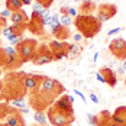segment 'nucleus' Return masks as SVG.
I'll return each instance as SVG.
<instances>
[{"label": "nucleus", "mask_w": 126, "mask_h": 126, "mask_svg": "<svg viewBox=\"0 0 126 126\" xmlns=\"http://www.w3.org/2000/svg\"><path fill=\"white\" fill-rule=\"evenodd\" d=\"M64 91L65 88L58 80L44 76L42 84L38 91L29 94V107L35 112H47V109L54 104L58 96L64 94Z\"/></svg>", "instance_id": "obj_1"}, {"label": "nucleus", "mask_w": 126, "mask_h": 126, "mask_svg": "<svg viewBox=\"0 0 126 126\" xmlns=\"http://www.w3.org/2000/svg\"><path fill=\"white\" fill-rule=\"evenodd\" d=\"M23 76L25 73H12L6 76L3 81V87L0 88V97L12 101L15 99H22L26 96V90L23 86Z\"/></svg>", "instance_id": "obj_2"}, {"label": "nucleus", "mask_w": 126, "mask_h": 126, "mask_svg": "<svg viewBox=\"0 0 126 126\" xmlns=\"http://www.w3.org/2000/svg\"><path fill=\"white\" fill-rule=\"evenodd\" d=\"M77 31L84 36V39L94 38L101 31V22L97 20L94 15H78L73 20Z\"/></svg>", "instance_id": "obj_3"}, {"label": "nucleus", "mask_w": 126, "mask_h": 126, "mask_svg": "<svg viewBox=\"0 0 126 126\" xmlns=\"http://www.w3.org/2000/svg\"><path fill=\"white\" fill-rule=\"evenodd\" d=\"M38 41L33 38H23V41L20 42V44H17L16 47H15V49L17 52V55L20 57V60H22V63H29V61H32V58H33V55H35V52L38 49Z\"/></svg>", "instance_id": "obj_4"}, {"label": "nucleus", "mask_w": 126, "mask_h": 126, "mask_svg": "<svg viewBox=\"0 0 126 126\" xmlns=\"http://www.w3.org/2000/svg\"><path fill=\"white\" fill-rule=\"evenodd\" d=\"M47 116H48V120L52 126H71L74 122V114L60 112L54 106L47 109Z\"/></svg>", "instance_id": "obj_5"}, {"label": "nucleus", "mask_w": 126, "mask_h": 126, "mask_svg": "<svg viewBox=\"0 0 126 126\" xmlns=\"http://www.w3.org/2000/svg\"><path fill=\"white\" fill-rule=\"evenodd\" d=\"M54 61V55L49 49V45L47 44H39L38 49L35 52L33 58H32V63L35 65H45V64H49Z\"/></svg>", "instance_id": "obj_6"}, {"label": "nucleus", "mask_w": 126, "mask_h": 126, "mask_svg": "<svg viewBox=\"0 0 126 126\" xmlns=\"http://www.w3.org/2000/svg\"><path fill=\"white\" fill-rule=\"evenodd\" d=\"M117 13V6L113 3H101L96 9V17L99 22H107Z\"/></svg>", "instance_id": "obj_7"}, {"label": "nucleus", "mask_w": 126, "mask_h": 126, "mask_svg": "<svg viewBox=\"0 0 126 126\" xmlns=\"http://www.w3.org/2000/svg\"><path fill=\"white\" fill-rule=\"evenodd\" d=\"M4 125L6 126H26V123L22 113H20V110L9 104V110H7V114L4 117Z\"/></svg>", "instance_id": "obj_8"}, {"label": "nucleus", "mask_w": 126, "mask_h": 126, "mask_svg": "<svg viewBox=\"0 0 126 126\" xmlns=\"http://www.w3.org/2000/svg\"><path fill=\"white\" fill-rule=\"evenodd\" d=\"M73 103H74V97H73V96H70V94H61V97H58L57 100L54 101L52 106H54L57 110H60V112L74 114Z\"/></svg>", "instance_id": "obj_9"}, {"label": "nucleus", "mask_w": 126, "mask_h": 126, "mask_svg": "<svg viewBox=\"0 0 126 126\" xmlns=\"http://www.w3.org/2000/svg\"><path fill=\"white\" fill-rule=\"evenodd\" d=\"M44 76H38V74H25L23 76V86H25L26 94H32L36 93L38 88L42 84Z\"/></svg>", "instance_id": "obj_10"}, {"label": "nucleus", "mask_w": 126, "mask_h": 126, "mask_svg": "<svg viewBox=\"0 0 126 126\" xmlns=\"http://www.w3.org/2000/svg\"><path fill=\"white\" fill-rule=\"evenodd\" d=\"M109 51L117 60H120V61L126 60V41L123 38L113 39L110 42V45H109Z\"/></svg>", "instance_id": "obj_11"}, {"label": "nucleus", "mask_w": 126, "mask_h": 126, "mask_svg": "<svg viewBox=\"0 0 126 126\" xmlns=\"http://www.w3.org/2000/svg\"><path fill=\"white\" fill-rule=\"evenodd\" d=\"M45 25H44V19H42V15L36 12H32V16L28 22V31L35 33V35H44L45 32Z\"/></svg>", "instance_id": "obj_12"}, {"label": "nucleus", "mask_w": 126, "mask_h": 126, "mask_svg": "<svg viewBox=\"0 0 126 126\" xmlns=\"http://www.w3.org/2000/svg\"><path fill=\"white\" fill-rule=\"evenodd\" d=\"M49 29H51V33L55 36L57 41H67V39L71 36V32L67 26H63L61 23L58 25H49Z\"/></svg>", "instance_id": "obj_13"}, {"label": "nucleus", "mask_w": 126, "mask_h": 126, "mask_svg": "<svg viewBox=\"0 0 126 126\" xmlns=\"http://www.w3.org/2000/svg\"><path fill=\"white\" fill-rule=\"evenodd\" d=\"M99 73L103 76L104 83H106L107 86H110L112 88L116 87V84H117V76L114 74V71L112 68H109V67H101V68H99Z\"/></svg>", "instance_id": "obj_14"}, {"label": "nucleus", "mask_w": 126, "mask_h": 126, "mask_svg": "<svg viewBox=\"0 0 126 126\" xmlns=\"http://www.w3.org/2000/svg\"><path fill=\"white\" fill-rule=\"evenodd\" d=\"M110 119L113 122H116V123H119V125L126 126V107L125 106L116 107V110L110 114Z\"/></svg>", "instance_id": "obj_15"}, {"label": "nucleus", "mask_w": 126, "mask_h": 126, "mask_svg": "<svg viewBox=\"0 0 126 126\" xmlns=\"http://www.w3.org/2000/svg\"><path fill=\"white\" fill-rule=\"evenodd\" d=\"M22 60L17 54H12V55H6V63H4V67L6 70H15V68H19L22 65Z\"/></svg>", "instance_id": "obj_16"}, {"label": "nucleus", "mask_w": 126, "mask_h": 126, "mask_svg": "<svg viewBox=\"0 0 126 126\" xmlns=\"http://www.w3.org/2000/svg\"><path fill=\"white\" fill-rule=\"evenodd\" d=\"M10 20H12V25H22V23H28L29 22V17L26 15L25 10H16V12H12L10 15Z\"/></svg>", "instance_id": "obj_17"}, {"label": "nucleus", "mask_w": 126, "mask_h": 126, "mask_svg": "<svg viewBox=\"0 0 126 126\" xmlns=\"http://www.w3.org/2000/svg\"><path fill=\"white\" fill-rule=\"evenodd\" d=\"M65 52H67V58L70 60H76L77 57L81 55L83 52V47L78 45V44H67V48H65Z\"/></svg>", "instance_id": "obj_18"}, {"label": "nucleus", "mask_w": 126, "mask_h": 126, "mask_svg": "<svg viewBox=\"0 0 126 126\" xmlns=\"http://www.w3.org/2000/svg\"><path fill=\"white\" fill-rule=\"evenodd\" d=\"M96 9H97V6H96V3L93 0H81L78 15H93V12Z\"/></svg>", "instance_id": "obj_19"}, {"label": "nucleus", "mask_w": 126, "mask_h": 126, "mask_svg": "<svg viewBox=\"0 0 126 126\" xmlns=\"http://www.w3.org/2000/svg\"><path fill=\"white\" fill-rule=\"evenodd\" d=\"M67 44H68V42H63V41H57V39H54V41H51L49 42V49H51L52 54H55V52H61V51H65Z\"/></svg>", "instance_id": "obj_20"}, {"label": "nucleus", "mask_w": 126, "mask_h": 126, "mask_svg": "<svg viewBox=\"0 0 126 126\" xmlns=\"http://www.w3.org/2000/svg\"><path fill=\"white\" fill-rule=\"evenodd\" d=\"M33 120L42 126H47L48 122H49L48 120V116H47V112H35L33 113Z\"/></svg>", "instance_id": "obj_21"}, {"label": "nucleus", "mask_w": 126, "mask_h": 126, "mask_svg": "<svg viewBox=\"0 0 126 126\" xmlns=\"http://www.w3.org/2000/svg\"><path fill=\"white\" fill-rule=\"evenodd\" d=\"M22 1L20 0H6V9L10 10V12H16V10H20L22 9Z\"/></svg>", "instance_id": "obj_22"}, {"label": "nucleus", "mask_w": 126, "mask_h": 126, "mask_svg": "<svg viewBox=\"0 0 126 126\" xmlns=\"http://www.w3.org/2000/svg\"><path fill=\"white\" fill-rule=\"evenodd\" d=\"M10 103V106H13V107H16V109H23V107H26V101H25V97H22V99H15V100L9 101Z\"/></svg>", "instance_id": "obj_23"}, {"label": "nucleus", "mask_w": 126, "mask_h": 126, "mask_svg": "<svg viewBox=\"0 0 126 126\" xmlns=\"http://www.w3.org/2000/svg\"><path fill=\"white\" fill-rule=\"evenodd\" d=\"M41 15H42V19H44V25L49 26L51 23H52V13H51L49 10H44Z\"/></svg>", "instance_id": "obj_24"}, {"label": "nucleus", "mask_w": 126, "mask_h": 126, "mask_svg": "<svg viewBox=\"0 0 126 126\" xmlns=\"http://www.w3.org/2000/svg\"><path fill=\"white\" fill-rule=\"evenodd\" d=\"M60 22H61V25L63 26L70 28L71 23H73V17H71L70 15H61V16H60Z\"/></svg>", "instance_id": "obj_25"}, {"label": "nucleus", "mask_w": 126, "mask_h": 126, "mask_svg": "<svg viewBox=\"0 0 126 126\" xmlns=\"http://www.w3.org/2000/svg\"><path fill=\"white\" fill-rule=\"evenodd\" d=\"M7 110H9V104L7 103H0V122L6 117Z\"/></svg>", "instance_id": "obj_26"}, {"label": "nucleus", "mask_w": 126, "mask_h": 126, "mask_svg": "<svg viewBox=\"0 0 126 126\" xmlns=\"http://www.w3.org/2000/svg\"><path fill=\"white\" fill-rule=\"evenodd\" d=\"M35 1H38L45 10H48L51 6H52V3H54V0H35Z\"/></svg>", "instance_id": "obj_27"}, {"label": "nucleus", "mask_w": 126, "mask_h": 126, "mask_svg": "<svg viewBox=\"0 0 126 126\" xmlns=\"http://www.w3.org/2000/svg\"><path fill=\"white\" fill-rule=\"evenodd\" d=\"M71 38H73V41H74V44H78V45L84 41V36H83L80 32H77V33H71Z\"/></svg>", "instance_id": "obj_28"}, {"label": "nucleus", "mask_w": 126, "mask_h": 126, "mask_svg": "<svg viewBox=\"0 0 126 126\" xmlns=\"http://www.w3.org/2000/svg\"><path fill=\"white\" fill-rule=\"evenodd\" d=\"M4 63H6V52L3 47H0V68L4 67Z\"/></svg>", "instance_id": "obj_29"}, {"label": "nucleus", "mask_w": 126, "mask_h": 126, "mask_svg": "<svg viewBox=\"0 0 126 126\" xmlns=\"http://www.w3.org/2000/svg\"><path fill=\"white\" fill-rule=\"evenodd\" d=\"M54 55V61H61L63 58L67 57V52L65 51H61V52H55V54H52Z\"/></svg>", "instance_id": "obj_30"}, {"label": "nucleus", "mask_w": 126, "mask_h": 126, "mask_svg": "<svg viewBox=\"0 0 126 126\" xmlns=\"http://www.w3.org/2000/svg\"><path fill=\"white\" fill-rule=\"evenodd\" d=\"M87 119H88V123L91 126H97V116H93L91 113H87Z\"/></svg>", "instance_id": "obj_31"}, {"label": "nucleus", "mask_w": 126, "mask_h": 126, "mask_svg": "<svg viewBox=\"0 0 126 126\" xmlns=\"http://www.w3.org/2000/svg\"><path fill=\"white\" fill-rule=\"evenodd\" d=\"M88 97H90V100L93 101L94 104H99V103H100V99H99V96H97L94 91H90V96H88Z\"/></svg>", "instance_id": "obj_32"}, {"label": "nucleus", "mask_w": 126, "mask_h": 126, "mask_svg": "<svg viewBox=\"0 0 126 126\" xmlns=\"http://www.w3.org/2000/svg\"><path fill=\"white\" fill-rule=\"evenodd\" d=\"M44 10H45V9H44V7H42V6L39 4L38 1H35V3H33V12H36V13H42Z\"/></svg>", "instance_id": "obj_33"}, {"label": "nucleus", "mask_w": 126, "mask_h": 126, "mask_svg": "<svg viewBox=\"0 0 126 126\" xmlns=\"http://www.w3.org/2000/svg\"><path fill=\"white\" fill-rule=\"evenodd\" d=\"M68 15H70L71 17H74V19H76L77 16H78V10L74 9V7H70V9H68Z\"/></svg>", "instance_id": "obj_34"}, {"label": "nucleus", "mask_w": 126, "mask_h": 126, "mask_svg": "<svg viewBox=\"0 0 126 126\" xmlns=\"http://www.w3.org/2000/svg\"><path fill=\"white\" fill-rule=\"evenodd\" d=\"M0 28H7V17L0 16Z\"/></svg>", "instance_id": "obj_35"}, {"label": "nucleus", "mask_w": 126, "mask_h": 126, "mask_svg": "<svg viewBox=\"0 0 126 126\" xmlns=\"http://www.w3.org/2000/svg\"><path fill=\"white\" fill-rule=\"evenodd\" d=\"M120 31H122V28H113V29H110V31L107 32V35H109V36H112V35L117 33V32H120Z\"/></svg>", "instance_id": "obj_36"}, {"label": "nucleus", "mask_w": 126, "mask_h": 126, "mask_svg": "<svg viewBox=\"0 0 126 126\" xmlns=\"http://www.w3.org/2000/svg\"><path fill=\"white\" fill-rule=\"evenodd\" d=\"M10 15H12V12L7 10V9H4V10L0 12V16H3V17H10Z\"/></svg>", "instance_id": "obj_37"}, {"label": "nucleus", "mask_w": 126, "mask_h": 126, "mask_svg": "<svg viewBox=\"0 0 126 126\" xmlns=\"http://www.w3.org/2000/svg\"><path fill=\"white\" fill-rule=\"evenodd\" d=\"M74 93H76V94H77V96H78V97H81V100L84 101V103H87V99L84 97V94H83V93H81L80 90H74Z\"/></svg>", "instance_id": "obj_38"}, {"label": "nucleus", "mask_w": 126, "mask_h": 126, "mask_svg": "<svg viewBox=\"0 0 126 126\" xmlns=\"http://www.w3.org/2000/svg\"><path fill=\"white\" fill-rule=\"evenodd\" d=\"M96 77H97V80H99L100 83H104V78H103V76H101V74L99 73V71L96 73ZM104 84H106V83H104Z\"/></svg>", "instance_id": "obj_39"}, {"label": "nucleus", "mask_w": 126, "mask_h": 126, "mask_svg": "<svg viewBox=\"0 0 126 126\" xmlns=\"http://www.w3.org/2000/svg\"><path fill=\"white\" fill-rule=\"evenodd\" d=\"M9 33H10V31H9V26H7V28H3V35H4L6 38L9 36Z\"/></svg>", "instance_id": "obj_40"}, {"label": "nucleus", "mask_w": 126, "mask_h": 126, "mask_svg": "<svg viewBox=\"0 0 126 126\" xmlns=\"http://www.w3.org/2000/svg\"><path fill=\"white\" fill-rule=\"evenodd\" d=\"M20 113L22 114H28L29 113V107H23V109H20Z\"/></svg>", "instance_id": "obj_41"}, {"label": "nucleus", "mask_w": 126, "mask_h": 126, "mask_svg": "<svg viewBox=\"0 0 126 126\" xmlns=\"http://www.w3.org/2000/svg\"><path fill=\"white\" fill-rule=\"evenodd\" d=\"M23 6H28V4H32V0H20Z\"/></svg>", "instance_id": "obj_42"}, {"label": "nucleus", "mask_w": 126, "mask_h": 126, "mask_svg": "<svg viewBox=\"0 0 126 126\" xmlns=\"http://www.w3.org/2000/svg\"><path fill=\"white\" fill-rule=\"evenodd\" d=\"M97 58H99V52H96V54H94V57H93V63H96V61H97Z\"/></svg>", "instance_id": "obj_43"}, {"label": "nucleus", "mask_w": 126, "mask_h": 126, "mask_svg": "<svg viewBox=\"0 0 126 126\" xmlns=\"http://www.w3.org/2000/svg\"><path fill=\"white\" fill-rule=\"evenodd\" d=\"M122 68L126 71V60H123V63H122Z\"/></svg>", "instance_id": "obj_44"}, {"label": "nucleus", "mask_w": 126, "mask_h": 126, "mask_svg": "<svg viewBox=\"0 0 126 126\" xmlns=\"http://www.w3.org/2000/svg\"><path fill=\"white\" fill-rule=\"evenodd\" d=\"M117 73H119V74H123V73H125V70H123V68H122V67H120V68H119V70H117Z\"/></svg>", "instance_id": "obj_45"}, {"label": "nucleus", "mask_w": 126, "mask_h": 126, "mask_svg": "<svg viewBox=\"0 0 126 126\" xmlns=\"http://www.w3.org/2000/svg\"><path fill=\"white\" fill-rule=\"evenodd\" d=\"M125 84H126V77H125Z\"/></svg>", "instance_id": "obj_46"}, {"label": "nucleus", "mask_w": 126, "mask_h": 126, "mask_svg": "<svg viewBox=\"0 0 126 126\" xmlns=\"http://www.w3.org/2000/svg\"><path fill=\"white\" fill-rule=\"evenodd\" d=\"M32 126H35V125H32ZM38 126H42V125H38Z\"/></svg>", "instance_id": "obj_47"}, {"label": "nucleus", "mask_w": 126, "mask_h": 126, "mask_svg": "<svg viewBox=\"0 0 126 126\" xmlns=\"http://www.w3.org/2000/svg\"><path fill=\"white\" fill-rule=\"evenodd\" d=\"M0 126H1V122H0Z\"/></svg>", "instance_id": "obj_48"}, {"label": "nucleus", "mask_w": 126, "mask_h": 126, "mask_svg": "<svg viewBox=\"0 0 126 126\" xmlns=\"http://www.w3.org/2000/svg\"><path fill=\"white\" fill-rule=\"evenodd\" d=\"M1 126H6V125H1Z\"/></svg>", "instance_id": "obj_49"}, {"label": "nucleus", "mask_w": 126, "mask_h": 126, "mask_svg": "<svg viewBox=\"0 0 126 126\" xmlns=\"http://www.w3.org/2000/svg\"><path fill=\"white\" fill-rule=\"evenodd\" d=\"M125 107H126V106H125Z\"/></svg>", "instance_id": "obj_50"}]
</instances>
